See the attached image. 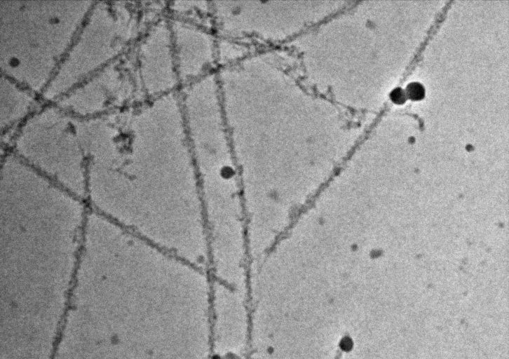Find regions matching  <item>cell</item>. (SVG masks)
Wrapping results in <instances>:
<instances>
[{
    "label": "cell",
    "instance_id": "6da1fadb",
    "mask_svg": "<svg viewBox=\"0 0 509 359\" xmlns=\"http://www.w3.org/2000/svg\"><path fill=\"white\" fill-rule=\"evenodd\" d=\"M3 285L60 282L74 285L90 209L79 197L15 156L0 181Z\"/></svg>",
    "mask_w": 509,
    "mask_h": 359
},
{
    "label": "cell",
    "instance_id": "7a4b0ae2",
    "mask_svg": "<svg viewBox=\"0 0 509 359\" xmlns=\"http://www.w3.org/2000/svg\"><path fill=\"white\" fill-rule=\"evenodd\" d=\"M169 24L180 83L188 84L212 72L210 69L217 61V40L212 34L179 18Z\"/></svg>",
    "mask_w": 509,
    "mask_h": 359
},
{
    "label": "cell",
    "instance_id": "3957f363",
    "mask_svg": "<svg viewBox=\"0 0 509 359\" xmlns=\"http://www.w3.org/2000/svg\"><path fill=\"white\" fill-rule=\"evenodd\" d=\"M406 95L412 100L421 99L424 95L423 86L418 82L409 83L405 90Z\"/></svg>",
    "mask_w": 509,
    "mask_h": 359
},
{
    "label": "cell",
    "instance_id": "277c9868",
    "mask_svg": "<svg viewBox=\"0 0 509 359\" xmlns=\"http://www.w3.org/2000/svg\"><path fill=\"white\" fill-rule=\"evenodd\" d=\"M391 98L395 103H403L407 98L405 91L401 88H396L391 93Z\"/></svg>",
    "mask_w": 509,
    "mask_h": 359
}]
</instances>
